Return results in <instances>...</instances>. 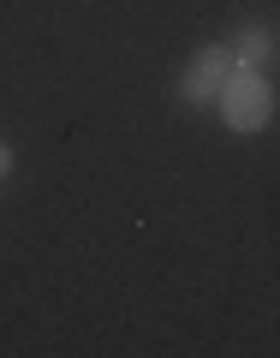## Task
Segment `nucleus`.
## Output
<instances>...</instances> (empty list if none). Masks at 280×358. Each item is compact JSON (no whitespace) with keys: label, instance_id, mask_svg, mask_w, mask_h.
Here are the masks:
<instances>
[{"label":"nucleus","instance_id":"nucleus-2","mask_svg":"<svg viewBox=\"0 0 280 358\" xmlns=\"http://www.w3.org/2000/svg\"><path fill=\"white\" fill-rule=\"evenodd\" d=\"M233 48L227 42H209V48H197L191 54V66H185V78H179V102L185 108H203V102H215L221 96V84L233 78Z\"/></svg>","mask_w":280,"mask_h":358},{"label":"nucleus","instance_id":"nucleus-3","mask_svg":"<svg viewBox=\"0 0 280 358\" xmlns=\"http://www.w3.org/2000/svg\"><path fill=\"white\" fill-rule=\"evenodd\" d=\"M227 48H233V60H239V66H268L280 54V30L274 24H239V36H233Z\"/></svg>","mask_w":280,"mask_h":358},{"label":"nucleus","instance_id":"nucleus-1","mask_svg":"<svg viewBox=\"0 0 280 358\" xmlns=\"http://www.w3.org/2000/svg\"><path fill=\"white\" fill-rule=\"evenodd\" d=\"M215 108H221V126L227 131L251 138V131H263L274 120V84L263 78V66H233V78L221 84Z\"/></svg>","mask_w":280,"mask_h":358},{"label":"nucleus","instance_id":"nucleus-4","mask_svg":"<svg viewBox=\"0 0 280 358\" xmlns=\"http://www.w3.org/2000/svg\"><path fill=\"white\" fill-rule=\"evenodd\" d=\"M13 173V143H0V179Z\"/></svg>","mask_w":280,"mask_h":358}]
</instances>
